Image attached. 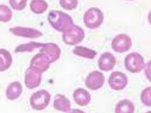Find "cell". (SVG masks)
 <instances>
[{"mask_svg": "<svg viewBox=\"0 0 151 113\" xmlns=\"http://www.w3.org/2000/svg\"><path fill=\"white\" fill-rule=\"evenodd\" d=\"M48 20L52 28L60 32L65 31L74 25L72 17L62 11H51L48 14Z\"/></svg>", "mask_w": 151, "mask_h": 113, "instance_id": "obj_1", "label": "cell"}, {"mask_svg": "<svg viewBox=\"0 0 151 113\" xmlns=\"http://www.w3.org/2000/svg\"><path fill=\"white\" fill-rule=\"evenodd\" d=\"M85 38V32L83 29L78 25H72L63 32L62 39L66 44L75 46L83 41Z\"/></svg>", "mask_w": 151, "mask_h": 113, "instance_id": "obj_2", "label": "cell"}, {"mask_svg": "<svg viewBox=\"0 0 151 113\" xmlns=\"http://www.w3.org/2000/svg\"><path fill=\"white\" fill-rule=\"evenodd\" d=\"M104 14L100 9L91 7L86 11L83 20L86 27L91 29L99 28L104 21Z\"/></svg>", "mask_w": 151, "mask_h": 113, "instance_id": "obj_3", "label": "cell"}, {"mask_svg": "<svg viewBox=\"0 0 151 113\" xmlns=\"http://www.w3.org/2000/svg\"><path fill=\"white\" fill-rule=\"evenodd\" d=\"M51 100V95L44 89L39 90L31 95L30 104L31 107L36 110L41 111L46 109Z\"/></svg>", "mask_w": 151, "mask_h": 113, "instance_id": "obj_4", "label": "cell"}, {"mask_svg": "<svg viewBox=\"0 0 151 113\" xmlns=\"http://www.w3.org/2000/svg\"><path fill=\"white\" fill-rule=\"evenodd\" d=\"M124 66L129 72L137 73L145 67L143 56L137 52L130 53L125 57Z\"/></svg>", "mask_w": 151, "mask_h": 113, "instance_id": "obj_5", "label": "cell"}, {"mask_svg": "<svg viewBox=\"0 0 151 113\" xmlns=\"http://www.w3.org/2000/svg\"><path fill=\"white\" fill-rule=\"evenodd\" d=\"M132 45L131 38L126 34H119L113 38L112 49L118 53H124L130 49Z\"/></svg>", "mask_w": 151, "mask_h": 113, "instance_id": "obj_6", "label": "cell"}, {"mask_svg": "<svg viewBox=\"0 0 151 113\" xmlns=\"http://www.w3.org/2000/svg\"><path fill=\"white\" fill-rule=\"evenodd\" d=\"M128 78L124 73L116 71L110 75L109 78V84L111 88L115 91H121L127 86Z\"/></svg>", "mask_w": 151, "mask_h": 113, "instance_id": "obj_7", "label": "cell"}, {"mask_svg": "<svg viewBox=\"0 0 151 113\" xmlns=\"http://www.w3.org/2000/svg\"><path fill=\"white\" fill-rule=\"evenodd\" d=\"M51 63V61L49 56L43 53L39 52L32 58L30 67L43 73L49 69Z\"/></svg>", "mask_w": 151, "mask_h": 113, "instance_id": "obj_8", "label": "cell"}, {"mask_svg": "<svg viewBox=\"0 0 151 113\" xmlns=\"http://www.w3.org/2000/svg\"><path fill=\"white\" fill-rule=\"evenodd\" d=\"M105 82V78L102 72L99 71H93L90 72L86 79L87 88L92 91H96L102 88Z\"/></svg>", "mask_w": 151, "mask_h": 113, "instance_id": "obj_9", "label": "cell"}, {"mask_svg": "<svg viewBox=\"0 0 151 113\" xmlns=\"http://www.w3.org/2000/svg\"><path fill=\"white\" fill-rule=\"evenodd\" d=\"M42 73L39 71L29 67L25 71V84L29 89H33L41 84Z\"/></svg>", "mask_w": 151, "mask_h": 113, "instance_id": "obj_10", "label": "cell"}, {"mask_svg": "<svg viewBox=\"0 0 151 113\" xmlns=\"http://www.w3.org/2000/svg\"><path fill=\"white\" fill-rule=\"evenodd\" d=\"M116 58L113 54L110 52H104L101 54L98 62L99 69L102 71L108 72L112 70L116 64Z\"/></svg>", "mask_w": 151, "mask_h": 113, "instance_id": "obj_11", "label": "cell"}, {"mask_svg": "<svg viewBox=\"0 0 151 113\" xmlns=\"http://www.w3.org/2000/svg\"><path fill=\"white\" fill-rule=\"evenodd\" d=\"M40 52L46 54L51 59V63L56 62L61 55V49L57 44L54 43H43Z\"/></svg>", "mask_w": 151, "mask_h": 113, "instance_id": "obj_12", "label": "cell"}, {"mask_svg": "<svg viewBox=\"0 0 151 113\" xmlns=\"http://www.w3.org/2000/svg\"><path fill=\"white\" fill-rule=\"evenodd\" d=\"M9 31L12 32V34L17 36L25 37V38H38L43 35V33L40 30L34 28H25V27H14L9 28Z\"/></svg>", "mask_w": 151, "mask_h": 113, "instance_id": "obj_13", "label": "cell"}, {"mask_svg": "<svg viewBox=\"0 0 151 113\" xmlns=\"http://www.w3.org/2000/svg\"><path fill=\"white\" fill-rule=\"evenodd\" d=\"M74 101L79 106H86L90 103L91 99L89 92L83 88H78L73 92Z\"/></svg>", "mask_w": 151, "mask_h": 113, "instance_id": "obj_14", "label": "cell"}, {"mask_svg": "<svg viewBox=\"0 0 151 113\" xmlns=\"http://www.w3.org/2000/svg\"><path fill=\"white\" fill-rule=\"evenodd\" d=\"M54 107L57 111L68 112L71 109V103L65 96L59 93L54 96Z\"/></svg>", "mask_w": 151, "mask_h": 113, "instance_id": "obj_15", "label": "cell"}, {"mask_svg": "<svg viewBox=\"0 0 151 113\" xmlns=\"http://www.w3.org/2000/svg\"><path fill=\"white\" fill-rule=\"evenodd\" d=\"M22 93V86L20 82H13L10 83L6 90V96L9 100L13 101L20 97Z\"/></svg>", "mask_w": 151, "mask_h": 113, "instance_id": "obj_16", "label": "cell"}, {"mask_svg": "<svg viewBox=\"0 0 151 113\" xmlns=\"http://www.w3.org/2000/svg\"><path fill=\"white\" fill-rule=\"evenodd\" d=\"M12 62L10 53L4 49H0V72H4L9 68Z\"/></svg>", "mask_w": 151, "mask_h": 113, "instance_id": "obj_17", "label": "cell"}, {"mask_svg": "<svg viewBox=\"0 0 151 113\" xmlns=\"http://www.w3.org/2000/svg\"><path fill=\"white\" fill-rule=\"evenodd\" d=\"M134 105L131 101L123 99L119 101L115 106V113H134Z\"/></svg>", "mask_w": 151, "mask_h": 113, "instance_id": "obj_18", "label": "cell"}, {"mask_svg": "<svg viewBox=\"0 0 151 113\" xmlns=\"http://www.w3.org/2000/svg\"><path fill=\"white\" fill-rule=\"evenodd\" d=\"M72 52L75 55L88 58V59H94L97 55V52L96 51L84 46H75V49L72 50Z\"/></svg>", "mask_w": 151, "mask_h": 113, "instance_id": "obj_19", "label": "cell"}, {"mask_svg": "<svg viewBox=\"0 0 151 113\" xmlns=\"http://www.w3.org/2000/svg\"><path fill=\"white\" fill-rule=\"evenodd\" d=\"M30 9L35 14H42L46 12L48 4L43 0H33L30 2Z\"/></svg>", "mask_w": 151, "mask_h": 113, "instance_id": "obj_20", "label": "cell"}, {"mask_svg": "<svg viewBox=\"0 0 151 113\" xmlns=\"http://www.w3.org/2000/svg\"><path fill=\"white\" fill-rule=\"evenodd\" d=\"M43 46L42 43H37V42H30L25 44H22L20 46H17L14 50L15 53H20V52H31L33 51V49L41 48Z\"/></svg>", "mask_w": 151, "mask_h": 113, "instance_id": "obj_21", "label": "cell"}, {"mask_svg": "<svg viewBox=\"0 0 151 113\" xmlns=\"http://www.w3.org/2000/svg\"><path fill=\"white\" fill-rule=\"evenodd\" d=\"M12 10L4 4H0V22H7L12 19Z\"/></svg>", "mask_w": 151, "mask_h": 113, "instance_id": "obj_22", "label": "cell"}, {"mask_svg": "<svg viewBox=\"0 0 151 113\" xmlns=\"http://www.w3.org/2000/svg\"><path fill=\"white\" fill-rule=\"evenodd\" d=\"M141 101L142 104L147 106H151V88L147 87L141 93Z\"/></svg>", "mask_w": 151, "mask_h": 113, "instance_id": "obj_23", "label": "cell"}, {"mask_svg": "<svg viewBox=\"0 0 151 113\" xmlns=\"http://www.w3.org/2000/svg\"><path fill=\"white\" fill-rule=\"evenodd\" d=\"M61 7L67 10H72L78 6V1L77 0H61L59 1Z\"/></svg>", "mask_w": 151, "mask_h": 113, "instance_id": "obj_24", "label": "cell"}, {"mask_svg": "<svg viewBox=\"0 0 151 113\" xmlns=\"http://www.w3.org/2000/svg\"><path fill=\"white\" fill-rule=\"evenodd\" d=\"M11 7L15 10H22L26 7L27 1L26 0H10L9 1Z\"/></svg>", "mask_w": 151, "mask_h": 113, "instance_id": "obj_25", "label": "cell"}, {"mask_svg": "<svg viewBox=\"0 0 151 113\" xmlns=\"http://www.w3.org/2000/svg\"><path fill=\"white\" fill-rule=\"evenodd\" d=\"M150 62H149L147 64V68L148 69V71H145V75H146V76H147V78H148V80H150Z\"/></svg>", "mask_w": 151, "mask_h": 113, "instance_id": "obj_26", "label": "cell"}, {"mask_svg": "<svg viewBox=\"0 0 151 113\" xmlns=\"http://www.w3.org/2000/svg\"><path fill=\"white\" fill-rule=\"evenodd\" d=\"M67 113H86V112H83V110H80V109H72V110L70 111V112H67Z\"/></svg>", "mask_w": 151, "mask_h": 113, "instance_id": "obj_27", "label": "cell"}, {"mask_svg": "<svg viewBox=\"0 0 151 113\" xmlns=\"http://www.w3.org/2000/svg\"><path fill=\"white\" fill-rule=\"evenodd\" d=\"M147 113H151V112H150V111H148V112H147Z\"/></svg>", "mask_w": 151, "mask_h": 113, "instance_id": "obj_28", "label": "cell"}]
</instances>
